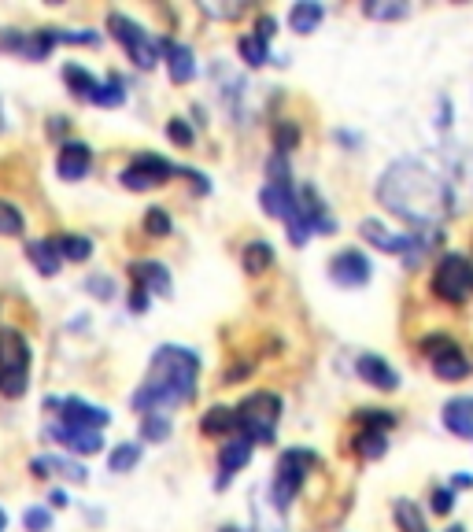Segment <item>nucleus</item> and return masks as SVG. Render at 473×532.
<instances>
[{
  "label": "nucleus",
  "instance_id": "nucleus-50",
  "mask_svg": "<svg viewBox=\"0 0 473 532\" xmlns=\"http://www.w3.org/2000/svg\"><path fill=\"white\" fill-rule=\"evenodd\" d=\"M8 130V122H4V104H0V133Z\"/></svg>",
  "mask_w": 473,
  "mask_h": 532
},
{
  "label": "nucleus",
  "instance_id": "nucleus-47",
  "mask_svg": "<svg viewBox=\"0 0 473 532\" xmlns=\"http://www.w3.org/2000/svg\"><path fill=\"white\" fill-rule=\"evenodd\" d=\"M49 503H52V507H67V492H63V488H52Z\"/></svg>",
  "mask_w": 473,
  "mask_h": 532
},
{
  "label": "nucleus",
  "instance_id": "nucleus-15",
  "mask_svg": "<svg viewBox=\"0 0 473 532\" xmlns=\"http://www.w3.org/2000/svg\"><path fill=\"white\" fill-rule=\"evenodd\" d=\"M60 422L63 425H78V429H104V425L111 422V414L104 411V407H97V403H85V399H78V396H67V399H60Z\"/></svg>",
  "mask_w": 473,
  "mask_h": 532
},
{
  "label": "nucleus",
  "instance_id": "nucleus-10",
  "mask_svg": "<svg viewBox=\"0 0 473 532\" xmlns=\"http://www.w3.org/2000/svg\"><path fill=\"white\" fill-rule=\"evenodd\" d=\"M370 278H374V263L359 248H344L329 259V281L340 289H363Z\"/></svg>",
  "mask_w": 473,
  "mask_h": 532
},
{
  "label": "nucleus",
  "instance_id": "nucleus-28",
  "mask_svg": "<svg viewBox=\"0 0 473 532\" xmlns=\"http://www.w3.org/2000/svg\"><path fill=\"white\" fill-rule=\"evenodd\" d=\"M385 451H389V436L381 433V429H363V433L355 436V455L366 462H377L385 459Z\"/></svg>",
  "mask_w": 473,
  "mask_h": 532
},
{
  "label": "nucleus",
  "instance_id": "nucleus-51",
  "mask_svg": "<svg viewBox=\"0 0 473 532\" xmlns=\"http://www.w3.org/2000/svg\"><path fill=\"white\" fill-rule=\"evenodd\" d=\"M448 532H466V529H462V525H451V529Z\"/></svg>",
  "mask_w": 473,
  "mask_h": 532
},
{
  "label": "nucleus",
  "instance_id": "nucleus-24",
  "mask_svg": "<svg viewBox=\"0 0 473 532\" xmlns=\"http://www.w3.org/2000/svg\"><path fill=\"white\" fill-rule=\"evenodd\" d=\"M322 19H326V8L318 0H296L289 8V26L296 34H315Z\"/></svg>",
  "mask_w": 473,
  "mask_h": 532
},
{
  "label": "nucleus",
  "instance_id": "nucleus-19",
  "mask_svg": "<svg viewBox=\"0 0 473 532\" xmlns=\"http://www.w3.org/2000/svg\"><path fill=\"white\" fill-rule=\"evenodd\" d=\"M30 473H34L37 481H45V477H63V481H74V484H82L85 477H89V470H85L82 462L63 459V455H37V459H30Z\"/></svg>",
  "mask_w": 473,
  "mask_h": 532
},
{
  "label": "nucleus",
  "instance_id": "nucleus-1",
  "mask_svg": "<svg viewBox=\"0 0 473 532\" xmlns=\"http://www.w3.org/2000/svg\"><path fill=\"white\" fill-rule=\"evenodd\" d=\"M377 200L414 230H429L455 211L451 185L422 159H396L377 182Z\"/></svg>",
  "mask_w": 473,
  "mask_h": 532
},
{
  "label": "nucleus",
  "instance_id": "nucleus-35",
  "mask_svg": "<svg viewBox=\"0 0 473 532\" xmlns=\"http://www.w3.org/2000/svg\"><path fill=\"white\" fill-rule=\"evenodd\" d=\"M141 226H145V233L148 237H156V241H163V237L174 233V222H170V215L163 207H148L145 218H141Z\"/></svg>",
  "mask_w": 473,
  "mask_h": 532
},
{
  "label": "nucleus",
  "instance_id": "nucleus-27",
  "mask_svg": "<svg viewBox=\"0 0 473 532\" xmlns=\"http://www.w3.org/2000/svg\"><path fill=\"white\" fill-rule=\"evenodd\" d=\"M200 433L204 436H233L237 433V414H233V407H211V411L200 418Z\"/></svg>",
  "mask_w": 473,
  "mask_h": 532
},
{
  "label": "nucleus",
  "instance_id": "nucleus-40",
  "mask_svg": "<svg viewBox=\"0 0 473 532\" xmlns=\"http://www.w3.org/2000/svg\"><path fill=\"white\" fill-rule=\"evenodd\" d=\"M23 525H26V532H49L52 529V514L45 507H26Z\"/></svg>",
  "mask_w": 473,
  "mask_h": 532
},
{
  "label": "nucleus",
  "instance_id": "nucleus-46",
  "mask_svg": "<svg viewBox=\"0 0 473 532\" xmlns=\"http://www.w3.org/2000/svg\"><path fill=\"white\" fill-rule=\"evenodd\" d=\"M455 488H473V477H466V473H455V477H451V492H455Z\"/></svg>",
  "mask_w": 473,
  "mask_h": 532
},
{
  "label": "nucleus",
  "instance_id": "nucleus-48",
  "mask_svg": "<svg viewBox=\"0 0 473 532\" xmlns=\"http://www.w3.org/2000/svg\"><path fill=\"white\" fill-rule=\"evenodd\" d=\"M219 532H248V529H241V525H222Z\"/></svg>",
  "mask_w": 473,
  "mask_h": 532
},
{
  "label": "nucleus",
  "instance_id": "nucleus-25",
  "mask_svg": "<svg viewBox=\"0 0 473 532\" xmlns=\"http://www.w3.org/2000/svg\"><path fill=\"white\" fill-rule=\"evenodd\" d=\"M241 266H244V274H248V278H259V274H267L270 266H274V248H270L267 241L244 244Z\"/></svg>",
  "mask_w": 473,
  "mask_h": 532
},
{
  "label": "nucleus",
  "instance_id": "nucleus-34",
  "mask_svg": "<svg viewBox=\"0 0 473 532\" xmlns=\"http://www.w3.org/2000/svg\"><path fill=\"white\" fill-rule=\"evenodd\" d=\"M26 218L12 200H0V237H23Z\"/></svg>",
  "mask_w": 473,
  "mask_h": 532
},
{
  "label": "nucleus",
  "instance_id": "nucleus-6",
  "mask_svg": "<svg viewBox=\"0 0 473 532\" xmlns=\"http://www.w3.org/2000/svg\"><path fill=\"white\" fill-rule=\"evenodd\" d=\"M108 30L122 45L126 60L134 63V67H141V71H156L159 60H163V56H159V37H152L145 26L134 23L126 12H115V8L108 12Z\"/></svg>",
  "mask_w": 473,
  "mask_h": 532
},
{
  "label": "nucleus",
  "instance_id": "nucleus-42",
  "mask_svg": "<svg viewBox=\"0 0 473 532\" xmlns=\"http://www.w3.org/2000/svg\"><path fill=\"white\" fill-rule=\"evenodd\" d=\"M274 34H278V19H274V15H259V19H255V37H259L263 45H270Z\"/></svg>",
  "mask_w": 473,
  "mask_h": 532
},
{
  "label": "nucleus",
  "instance_id": "nucleus-33",
  "mask_svg": "<svg viewBox=\"0 0 473 532\" xmlns=\"http://www.w3.org/2000/svg\"><path fill=\"white\" fill-rule=\"evenodd\" d=\"M237 52H241V60L248 63V67H263V63H270V45H263L255 34L237 37Z\"/></svg>",
  "mask_w": 473,
  "mask_h": 532
},
{
  "label": "nucleus",
  "instance_id": "nucleus-18",
  "mask_svg": "<svg viewBox=\"0 0 473 532\" xmlns=\"http://www.w3.org/2000/svg\"><path fill=\"white\" fill-rule=\"evenodd\" d=\"M355 374L363 377L370 388H377V392H396V388H400V374H396L381 355H370V351L355 359Z\"/></svg>",
  "mask_w": 473,
  "mask_h": 532
},
{
  "label": "nucleus",
  "instance_id": "nucleus-30",
  "mask_svg": "<svg viewBox=\"0 0 473 532\" xmlns=\"http://www.w3.org/2000/svg\"><path fill=\"white\" fill-rule=\"evenodd\" d=\"M270 137H274V152H278V156H289V152L300 148V137H304V133H300V126L292 119H278L270 126Z\"/></svg>",
  "mask_w": 473,
  "mask_h": 532
},
{
  "label": "nucleus",
  "instance_id": "nucleus-49",
  "mask_svg": "<svg viewBox=\"0 0 473 532\" xmlns=\"http://www.w3.org/2000/svg\"><path fill=\"white\" fill-rule=\"evenodd\" d=\"M8 529V514H4V507H0V532Z\"/></svg>",
  "mask_w": 473,
  "mask_h": 532
},
{
  "label": "nucleus",
  "instance_id": "nucleus-3",
  "mask_svg": "<svg viewBox=\"0 0 473 532\" xmlns=\"http://www.w3.org/2000/svg\"><path fill=\"white\" fill-rule=\"evenodd\" d=\"M237 433L248 436L252 444H274V436H278V422H281V396L278 392H252V396H244L237 407Z\"/></svg>",
  "mask_w": 473,
  "mask_h": 532
},
{
  "label": "nucleus",
  "instance_id": "nucleus-26",
  "mask_svg": "<svg viewBox=\"0 0 473 532\" xmlns=\"http://www.w3.org/2000/svg\"><path fill=\"white\" fill-rule=\"evenodd\" d=\"M52 244H56L60 259H67V263H85V259L93 255V241H89V237H78V233H56Z\"/></svg>",
  "mask_w": 473,
  "mask_h": 532
},
{
  "label": "nucleus",
  "instance_id": "nucleus-2",
  "mask_svg": "<svg viewBox=\"0 0 473 532\" xmlns=\"http://www.w3.org/2000/svg\"><path fill=\"white\" fill-rule=\"evenodd\" d=\"M196 381H200V355L182 344H159L130 403L137 414H170L193 403Z\"/></svg>",
  "mask_w": 473,
  "mask_h": 532
},
{
  "label": "nucleus",
  "instance_id": "nucleus-21",
  "mask_svg": "<svg viewBox=\"0 0 473 532\" xmlns=\"http://www.w3.org/2000/svg\"><path fill=\"white\" fill-rule=\"evenodd\" d=\"M440 422L448 433L462 436V440L473 436V396H451L440 411Z\"/></svg>",
  "mask_w": 473,
  "mask_h": 532
},
{
  "label": "nucleus",
  "instance_id": "nucleus-13",
  "mask_svg": "<svg viewBox=\"0 0 473 532\" xmlns=\"http://www.w3.org/2000/svg\"><path fill=\"white\" fill-rule=\"evenodd\" d=\"M159 56H163V63H167V74L174 85H189L196 78V56L185 41H170V37H163V41H159Z\"/></svg>",
  "mask_w": 473,
  "mask_h": 532
},
{
  "label": "nucleus",
  "instance_id": "nucleus-41",
  "mask_svg": "<svg viewBox=\"0 0 473 532\" xmlns=\"http://www.w3.org/2000/svg\"><path fill=\"white\" fill-rule=\"evenodd\" d=\"M85 289L93 292L97 300H111V296H115V281L104 278V274H89V278H85Z\"/></svg>",
  "mask_w": 473,
  "mask_h": 532
},
{
  "label": "nucleus",
  "instance_id": "nucleus-39",
  "mask_svg": "<svg viewBox=\"0 0 473 532\" xmlns=\"http://www.w3.org/2000/svg\"><path fill=\"white\" fill-rule=\"evenodd\" d=\"M363 12L370 15V19H403V15L411 12V8H407V4H396V0H392V4L370 0V4H363Z\"/></svg>",
  "mask_w": 473,
  "mask_h": 532
},
{
  "label": "nucleus",
  "instance_id": "nucleus-31",
  "mask_svg": "<svg viewBox=\"0 0 473 532\" xmlns=\"http://www.w3.org/2000/svg\"><path fill=\"white\" fill-rule=\"evenodd\" d=\"M392 518H396L400 532H429V529H425L422 510H418V503H414V499H396V507H392Z\"/></svg>",
  "mask_w": 473,
  "mask_h": 532
},
{
  "label": "nucleus",
  "instance_id": "nucleus-4",
  "mask_svg": "<svg viewBox=\"0 0 473 532\" xmlns=\"http://www.w3.org/2000/svg\"><path fill=\"white\" fill-rule=\"evenodd\" d=\"M318 455L307 448H289L281 451L278 459V470H274V481H270V503L278 510H289L296 503V496L304 492L307 484V473L315 470Z\"/></svg>",
  "mask_w": 473,
  "mask_h": 532
},
{
  "label": "nucleus",
  "instance_id": "nucleus-23",
  "mask_svg": "<svg viewBox=\"0 0 473 532\" xmlns=\"http://www.w3.org/2000/svg\"><path fill=\"white\" fill-rule=\"evenodd\" d=\"M63 82H67V89H71L74 100H85V104H93V100H97L100 78L89 71V67H82V63H67V67H63Z\"/></svg>",
  "mask_w": 473,
  "mask_h": 532
},
{
  "label": "nucleus",
  "instance_id": "nucleus-14",
  "mask_svg": "<svg viewBox=\"0 0 473 532\" xmlns=\"http://www.w3.org/2000/svg\"><path fill=\"white\" fill-rule=\"evenodd\" d=\"M296 207H300L304 222L311 226V233H337V218L329 215L326 200L318 196L315 185H300L296 189Z\"/></svg>",
  "mask_w": 473,
  "mask_h": 532
},
{
  "label": "nucleus",
  "instance_id": "nucleus-9",
  "mask_svg": "<svg viewBox=\"0 0 473 532\" xmlns=\"http://www.w3.org/2000/svg\"><path fill=\"white\" fill-rule=\"evenodd\" d=\"M422 355L433 363V374L440 381H462V377H470V359H466V351L455 344L451 337L444 333H433V337L422 340Z\"/></svg>",
  "mask_w": 473,
  "mask_h": 532
},
{
  "label": "nucleus",
  "instance_id": "nucleus-44",
  "mask_svg": "<svg viewBox=\"0 0 473 532\" xmlns=\"http://www.w3.org/2000/svg\"><path fill=\"white\" fill-rule=\"evenodd\" d=\"M130 311H134V315H145V311H148V292L141 289V285H134V289H130Z\"/></svg>",
  "mask_w": 473,
  "mask_h": 532
},
{
  "label": "nucleus",
  "instance_id": "nucleus-43",
  "mask_svg": "<svg viewBox=\"0 0 473 532\" xmlns=\"http://www.w3.org/2000/svg\"><path fill=\"white\" fill-rule=\"evenodd\" d=\"M451 507H455V492L451 488H437L433 492V514H451Z\"/></svg>",
  "mask_w": 473,
  "mask_h": 532
},
{
  "label": "nucleus",
  "instance_id": "nucleus-36",
  "mask_svg": "<svg viewBox=\"0 0 473 532\" xmlns=\"http://www.w3.org/2000/svg\"><path fill=\"white\" fill-rule=\"evenodd\" d=\"M167 436H170L167 414H141V440H148V444H163Z\"/></svg>",
  "mask_w": 473,
  "mask_h": 532
},
{
  "label": "nucleus",
  "instance_id": "nucleus-45",
  "mask_svg": "<svg viewBox=\"0 0 473 532\" xmlns=\"http://www.w3.org/2000/svg\"><path fill=\"white\" fill-rule=\"evenodd\" d=\"M67 133H71V122H67V115H52V119H49V137H52V141H56V137L63 141Z\"/></svg>",
  "mask_w": 473,
  "mask_h": 532
},
{
  "label": "nucleus",
  "instance_id": "nucleus-11",
  "mask_svg": "<svg viewBox=\"0 0 473 532\" xmlns=\"http://www.w3.org/2000/svg\"><path fill=\"white\" fill-rule=\"evenodd\" d=\"M45 440H56L60 448H67L71 455H100L104 451V436L97 429H78V425H49L45 429Z\"/></svg>",
  "mask_w": 473,
  "mask_h": 532
},
{
  "label": "nucleus",
  "instance_id": "nucleus-5",
  "mask_svg": "<svg viewBox=\"0 0 473 532\" xmlns=\"http://www.w3.org/2000/svg\"><path fill=\"white\" fill-rule=\"evenodd\" d=\"M30 385V344L19 329L0 326V392L8 399L26 396Z\"/></svg>",
  "mask_w": 473,
  "mask_h": 532
},
{
  "label": "nucleus",
  "instance_id": "nucleus-20",
  "mask_svg": "<svg viewBox=\"0 0 473 532\" xmlns=\"http://www.w3.org/2000/svg\"><path fill=\"white\" fill-rule=\"evenodd\" d=\"M26 259H30V266H34L41 278H56L63 270V259L60 252H56V244H52V237H34V241H26Z\"/></svg>",
  "mask_w": 473,
  "mask_h": 532
},
{
  "label": "nucleus",
  "instance_id": "nucleus-38",
  "mask_svg": "<svg viewBox=\"0 0 473 532\" xmlns=\"http://www.w3.org/2000/svg\"><path fill=\"white\" fill-rule=\"evenodd\" d=\"M167 137H170V145H178V148L196 145V130L189 126V119H182V115H174V119L167 122Z\"/></svg>",
  "mask_w": 473,
  "mask_h": 532
},
{
  "label": "nucleus",
  "instance_id": "nucleus-8",
  "mask_svg": "<svg viewBox=\"0 0 473 532\" xmlns=\"http://www.w3.org/2000/svg\"><path fill=\"white\" fill-rule=\"evenodd\" d=\"M170 178H178V163L156 156V152H137L126 167L119 170V185L130 189V193H148V189H159L167 185Z\"/></svg>",
  "mask_w": 473,
  "mask_h": 532
},
{
  "label": "nucleus",
  "instance_id": "nucleus-29",
  "mask_svg": "<svg viewBox=\"0 0 473 532\" xmlns=\"http://www.w3.org/2000/svg\"><path fill=\"white\" fill-rule=\"evenodd\" d=\"M93 104H97V108H122V104H126V78H122L119 71H111L108 78H100V89Z\"/></svg>",
  "mask_w": 473,
  "mask_h": 532
},
{
  "label": "nucleus",
  "instance_id": "nucleus-22",
  "mask_svg": "<svg viewBox=\"0 0 473 532\" xmlns=\"http://www.w3.org/2000/svg\"><path fill=\"white\" fill-rule=\"evenodd\" d=\"M259 207H263L270 218H281V222H285V215L296 207V185L292 182H285V185L263 182V189H259Z\"/></svg>",
  "mask_w": 473,
  "mask_h": 532
},
{
  "label": "nucleus",
  "instance_id": "nucleus-17",
  "mask_svg": "<svg viewBox=\"0 0 473 532\" xmlns=\"http://www.w3.org/2000/svg\"><path fill=\"white\" fill-rule=\"evenodd\" d=\"M126 274H130V281L141 285L148 296H170V270L159 263V259H134Z\"/></svg>",
  "mask_w": 473,
  "mask_h": 532
},
{
  "label": "nucleus",
  "instance_id": "nucleus-32",
  "mask_svg": "<svg viewBox=\"0 0 473 532\" xmlns=\"http://www.w3.org/2000/svg\"><path fill=\"white\" fill-rule=\"evenodd\" d=\"M137 462H141V444H137V440H126V444H119V448H111L108 470L111 473H130Z\"/></svg>",
  "mask_w": 473,
  "mask_h": 532
},
{
  "label": "nucleus",
  "instance_id": "nucleus-7",
  "mask_svg": "<svg viewBox=\"0 0 473 532\" xmlns=\"http://www.w3.org/2000/svg\"><path fill=\"white\" fill-rule=\"evenodd\" d=\"M433 296L444 303H466L473 296V263L466 255L448 252L433 266Z\"/></svg>",
  "mask_w": 473,
  "mask_h": 532
},
{
  "label": "nucleus",
  "instance_id": "nucleus-12",
  "mask_svg": "<svg viewBox=\"0 0 473 532\" xmlns=\"http://www.w3.org/2000/svg\"><path fill=\"white\" fill-rule=\"evenodd\" d=\"M252 440H248V436H230V440H226V444H222L219 448V477H215V488H230V481L233 477H237V473L244 470V466H248V459H252Z\"/></svg>",
  "mask_w": 473,
  "mask_h": 532
},
{
  "label": "nucleus",
  "instance_id": "nucleus-37",
  "mask_svg": "<svg viewBox=\"0 0 473 532\" xmlns=\"http://www.w3.org/2000/svg\"><path fill=\"white\" fill-rule=\"evenodd\" d=\"M355 418L363 422V429H381V433H389L392 425L400 422L392 411H377V407H363V411H355Z\"/></svg>",
  "mask_w": 473,
  "mask_h": 532
},
{
  "label": "nucleus",
  "instance_id": "nucleus-16",
  "mask_svg": "<svg viewBox=\"0 0 473 532\" xmlns=\"http://www.w3.org/2000/svg\"><path fill=\"white\" fill-rule=\"evenodd\" d=\"M89 167H93V148L85 141H63L60 156H56V174L63 182H82Z\"/></svg>",
  "mask_w": 473,
  "mask_h": 532
}]
</instances>
